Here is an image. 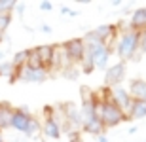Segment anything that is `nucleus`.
<instances>
[{"instance_id": "c756f323", "label": "nucleus", "mask_w": 146, "mask_h": 142, "mask_svg": "<svg viewBox=\"0 0 146 142\" xmlns=\"http://www.w3.org/2000/svg\"><path fill=\"white\" fill-rule=\"evenodd\" d=\"M0 142H4V138H2V135H0Z\"/></svg>"}, {"instance_id": "423d86ee", "label": "nucleus", "mask_w": 146, "mask_h": 142, "mask_svg": "<svg viewBox=\"0 0 146 142\" xmlns=\"http://www.w3.org/2000/svg\"><path fill=\"white\" fill-rule=\"evenodd\" d=\"M33 114L27 106H19V108H13V116H11V127L10 129H15L19 133H25L29 127V121H31Z\"/></svg>"}, {"instance_id": "a211bd4d", "label": "nucleus", "mask_w": 146, "mask_h": 142, "mask_svg": "<svg viewBox=\"0 0 146 142\" xmlns=\"http://www.w3.org/2000/svg\"><path fill=\"white\" fill-rule=\"evenodd\" d=\"M61 76L66 78V80H78L80 68H78V65H70V66H66L65 70H61Z\"/></svg>"}, {"instance_id": "6e6552de", "label": "nucleus", "mask_w": 146, "mask_h": 142, "mask_svg": "<svg viewBox=\"0 0 146 142\" xmlns=\"http://www.w3.org/2000/svg\"><path fill=\"white\" fill-rule=\"evenodd\" d=\"M129 97L133 98V100H142V102H146V82L144 80H131L129 83Z\"/></svg>"}, {"instance_id": "f3484780", "label": "nucleus", "mask_w": 146, "mask_h": 142, "mask_svg": "<svg viewBox=\"0 0 146 142\" xmlns=\"http://www.w3.org/2000/svg\"><path fill=\"white\" fill-rule=\"evenodd\" d=\"M27 68H33V70H38V68H44L42 66V63H40V59H38V55H36V51H34V48L31 49V53H29V59H27ZM46 70V68H44Z\"/></svg>"}, {"instance_id": "ddd939ff", "label": "nucleus", "mask_w": 146, "mask_h": 142, "mask_svg": "<svg viewBox=\"0 0 146 142\" xmlns=\"http://www.w3.org/2000/svg\"><path fill=\"white\" fill-rule=\"evenodd\" d=\"M29 53H31V49H21V51H17V53L13 55V59H11V65H13V68H23V66L27 65Z\"/></svg>"}, {"instance_id": "1a4fd4ad", "label": "nucleus", "mask_w": 146, "mask_h": 142, "mask_svg": "<svg viewBox=\"0 0 146 142\" xmlns=\"http://www.w3.org/2000/svg\"><path fill=\"white\" fill-rule=\"evenodd\" d=\"M42 133H44L48 138H53V140H57V138H61V125L53 120V118H44Z\"/></svg>"}, {"instance_id": "f257e3e1", "label": "nucleus", "mask_w": 146, "mask_h": 142, "mask_svg": "<svg viewBox=\"0 0 146 142\" xmlns=\"http://www.w3.org/2000/svg\"><path fill=\"white\" fill-rule=\"evenodd\" d=\"M116 53L119 55L121 63L139 61V55H141L139 53V32L131 30V28L123 30L121 36L118 38V42H116Z\"/></svg>"}, {"instance_id": "5701e85b", "label": "nucleus", "mask_w": 146, "mask_h": 142, "mask_svg": "<svg viewBox=\"0 0 146 142\" xmlns=\"http://www.w3.org/2000/svg\"><path fill=\"white\" fill-rule=\"evenodd\" d=\"M139 53H146V28L139 32Z\"/></svg>"}, {"instance_id": "6ab92c4d", "label": "nucleus", "mask_w": 146, "mask_h": 142, "mask_svg": "<svg viewBox=\"0 0 146 142\" xmlns=\"http://www.w3.org/2000/svg\"><path fill=\"white\" fill-rule=\"evenodd\" d=\"M15 6H17L15 0H0V13L11 15V11L15 10Z\"/></svg>"}, {"instance_id": "4468645a", "label": "nucleus", "mask_w": 146, "mask_h": 142, "mask_svg": "<svg viewBox=\"0 0 146 142\" xmlns=\"http://www.w3.org/2000/svg\"><path fill=\"white\" fill-rule=\"evenodd\" d=\"M129 118H133V120H142V118H146V102H142V100H135Z\"/></svg>"}, {"instance_id": "f8f14e48", "label": "nucleus", "mask_w": 146, "mask_h": 142, "mask_svg": "<svg viewBox=\"0 0 146 142\" xmlns=\"http://www.w3.org/2000/svg\"><path fill=\"white\" fill-rule=\"evenodd\" d=\"M114 49L110 48H104L103 51H99L95 57H93V65H95V68H99V70H106L108 68V59H110V55H112Z\"/></svg>"}, {"instance_id": "b1692460", "label": "nucleus", "mask_w": 146, "mask_h": 142, "mask_svg": "<svg viewBox=\"0 0 146 142\" xmlns=\"http://www.w3.org/2000/svg\"><path fill=\"white\" fill-rule=\"evenodd\" d=\"M68 140H70V142H82L80 131H72V133H68Z\"/></svg>"}, {"instance_id": "0eeeda50", "label": "nucleus", "mask_w": 146, "mask_h": 142, "mask_svg": "<svg viewBox=\"0 0 146 142\" xmlns=\"http://www.w3.org/2000/svg\"><path fill=\"white\" fill-rule=\"evenodd\" d=\"M53 49H55V46H51V44H42V46H36V48H34V51H36V55H38V59H40V63H42V66L48 72L51 70Z\"/></svg>"}, {"instance_id": "9d476101", "label": "nucleus", "mask_w": 146, "mask_h": 142, "mask_svg": "<svg viewBox=\"0 0 146 142\" xmlns=\"http://www.w3.org/2000/svg\"><path fill=\"white\" fill-rule=\"evenodd\" d=\"M11 116H13V106L10 102H0V133L11 127Z\"/></svg>"}, {"instance_id": "4be33fe9", "label": "nucleus", "mask_w": 146, "mask_h": 142, "mask_svg": "<svg viewBox=\"0 0 146 142\" xmlns=\"http://www.w3.org/2000/svg\"><path fill=\"white\" fill-rule=\"evenodd\" d=\"M11 25V15H8V13H0V32L4 34L8 28H10Z\"/></svg>"}, {"instance_id": "a878e982", "label": "nucleus", "mask_w": 146, "mask_h": 142, "mask_svg": "<svg viewBox=\"0 0 146 142\" xmlns=\"http://www.w3.org/2000/svg\"><path fill=\"white\" fill-rule=\"evenodd\" d=\"M51 8H53L51 2H40V10H42V11H49Z\"/></svg>"}, {"instance_id": "bb28decb", "label": "nucleus", "mask_w": 146, "mask_h": 142, "mask_svg": "<svg viewBox=\"0 0 146 142\" xmlns=\"http://www.w3.org/2000/svg\"><path fill=\"white\" fill-rule=\"evenodd\" d=\"M42 32L49 34V32H51V27H49V25H42Z\"/></svg>"}, {"instance_id": "20e7f679", "label": "nucleus", "mask_w": 146, "mask_h": 142, "mask_svg": "<svg viewBox=\"0 0 146 142\" xmlns=\"http://www.w3.org/2000/svg\"><path fill=\"white\" fill-rule=\"evenodd\" d=\"M110 93H112V102L118 106V108L123 110L125 118H129L131 116V110H133V98L129 97V91L125 87H121V85H118V87H112L110 89Z\"/></svg>"}, {"instance_id": "2eb2a0df", "label": "nucleus", "mask_w": 146, "mask_h": 142, "mask_svg": "<svg viewBox=\"0 0 146 142\" xmlns=\"http://www.w3.org/2000/svg\"><path fill=\"white\" fill-rule=\"evenodd\" d=\"M80 97H82V104H89V102L97 100V93L93 89H89L87 85H82L80 87Z\"/></svg>"}, {"instance_id": "cd10ccee", "label": "nucleus", "mask_w": 146, "mask_h": 142, "mask_svg": "<svg viewBox=\"0 0 146 142\" xmlns=\"http://www.w3.org/2000/svg\"><path fill=\"white\" fill-rule=\"evenodd\" d=\"M97 142H110V140L106 138V135H101V137H97Z\"/></svg>"}, {"instance_id": "f03ea898", "label": "nucleus", "mask_w": 146, "mask_h": 142, "mask_svg": "<svg viewBox=\"0 0 146 142\" xmlns=\"http://www.w3.org/2000/svg\"><path fill=\"white\" fill-rule=\"evenodd\" d=\"M99 120L103 121L104 129H110V127L119 125L127 118H125L123 110L118 108L112 100H108V102H101V106H99Z\"/></svg>"}, {"instance_id": "412c9836", "label": "nucleus", "mask_w": 146, "mask_h": 142, "mask_svg": "<svg viewBox=\"0 0 146 142\" xmlns=\"http://www.w3.org/2000/svg\"><path fill=\"white\" fill-rule=\"evenodd\" d=\"M80 66H82L80 72H84V74H91V72L95 70V65H93V61L89 59V57H84V61L80 63Z\"/></svg>"}, {"instance_id": "c85d7f7f", "label": "nucleus", "mask_w": 146, "mask_h": 142, "mask_svg": "<svg viewBox=\"0 0 146 142\" xmlns=\"http://www.w3.org/2000/svg\"><path fill=\"white\" fill-rule=\"evenodd\" d=\"M2 42H4V34L0 32V44H2Z\"/></svg>"}, {"instance_id": "7ed1b4c3", "label": "nucleus", "mask_w": 146, "mask_h": 142, "mask_svg": "<svg viewBox=\"0 0 146 142\" xmlns=\"http://www.w3.org/2000/svg\"><path fill=\"white\" fill-rule=\"evenodd\" d=\"M63 49H65L66 57H68V61L72 65H80L84 61V57H86V44H84L82 38H72L68 42H65Z\"/></svg>"}, {"instance_id": "393cba45", "label": "nucleus", "mask_w": 146, "mask_h": 142, "mask_svg": "<svg viewBox=\"0 0 146 142\" xmlns=\"http://www.w3.org/2000/svg\"><path fill=\"white\" fill-rule=\"evenodd\" d=\"M61 13H63V15H68V17H74V15H78V11H74V10H68V8H61Z\"/></svg>"}, {"instance_id": "39448f33", "label": "nucleus", "mask_w": 146, "mask_h": 142, "mask_svg": "<svg viewBox=\"0 0 146 142\" xmlns=\"http://www.w3.org/2000/svg\"><path fill=\"white\" fill-rule=\"evenodd\" d=\"M125 78V63H116L104 70V87H118Z\"/></svg>"}, {"instance_id": "9b49d317", "label": "nucleus", "mask_w": 146, "mask_h": 142, "mask_svg": "<svg viewBox=\"0 0 146 142\" xmlns=\"http://www.w3.org/2000/svg\"><path fill=\"white\" fill-rule=\"evenodd\" d=\"M82 131L87 133V135H95V137H101V135H104V125H103V121L99 120V118H95V120H89L86 121L84 125H82Z\"/></svg>"}, {"instance_id": "aec40b11", "label": "nucleus", "mask_w": 146, "mask_h": 142, "mask_svg": "<svg viewBox=\"0 0 146 142\" xmlns=\"http://www.w3.org/2000/svg\"><path fill=\"white\" fill-rule=\"evenodd\" d=\"M13 74V65H11V61H4V63H0V78H8Z\"/></svg>"}, {"instance_id": "dca6fc26", "label": "nucleus", "mask_w": 146, "mask_h": 142, "mask_svg": "<svg viewBox=\"0 0 146 142\" xmlns=\"http://www.w3.org/2000/svg\"><path fill=\"white\" fill-rule=\"evenodd\" d=\"M40 131H42V125H40V121H38L36 118L33 116V118H31V121H29V127H27V131H25V135L33 138V137H36Z\"/></svg>"}]
</instances>
